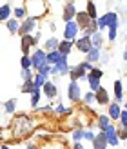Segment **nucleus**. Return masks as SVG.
Masks as SVG:
<instances>
[{"mask_svg": "<svg viewBox=\"0 0 127 149\" xmlns=\"http://www.w3.org/2000/svg\"><path fill=\"white\" fill-rule=\"evenodd\" d=\"M94 100H96V104H100V106H105V104H109V95H107V91H105L103 87L96 89V91H94Z\"/></svg>", "mask_w": 127, "mask_h": 149, "instance_id": "obj_12", "label": "nucleus"}, {"mask_svg": "<svg viewBox=\"0 0 127 149\" xmlns=\"http://www.w3.org/2000/svg\"><path fill=\"white\" fill-rule=\"evenodd\" d=\"M105 149H107V147H105Z\"/></svg>", "mask_w": 127, "mask_h": 149, "instance_id": "obj_51", "label": "nucleus"}, {"mask_svg": "<svg viewBox=\"0 0 127 149\" xmlns=\"http://www.w3.org/2000/svg\"><path fill=\"white\" fill-rule=\"evenodd\" d=\"M71 49H73V42H71V40H65V38H64V42L58 44V51H60L64 56L69 55V53H71Z\"/></svg>", "mask_w": 127, "mask_h": 149, "instance_id": "obj_18", "label": "nucleus"}, {"mask_svg": "<svg viewBox=\"0 0 127 149\" xmlns=\"http://www.w3.org/2000/svg\"><path fill=\"white\" fill-rule=\"evenodd\" d=\"M80 65H82V68H84L85 71H91V69H93V65H91V62H87V60H85V62H82Z\"/></svg>", "mask_w": 127, "mask_h": 149, "instance_id": "obj_42", "label": "nucleus"}, {"mask_svg": "<svg viewBox=\"0 0 127 149\" xmlns=\"http://www.w3.org/2000/svg\"><path fill=\"white\" fill-rule=\"evenodd\" d=\"M35 91V84L33 80H24V86H22V93H33Z\"/></svg>", "mask_w": 127, "mask_h": 149, "instance_id": "obj_28", "label": "nucleus"}, {"mask_svg": "<svg viewBox=\"0 0 127 149\" xmlns=\"http://www.w3.org/2000/svg\"><path fill=\"white\" fill-rule=\"evenodd\" d=\"M78 24L76 22H73V20H69V22H65V29H64V38L65 40H73L74 36H76V33H78Z\"/></svg>", "mask_w": 127, "mask_h": 149, "instance_id": "obj_4", "label": "nucleus"}, {"mask_svg": "<svg viewBox=\"0 0 127 149\" xmlns=\"http://www.w3.org/2000/svg\"><path fill=\"white\" fill-rule=\"evenodd\" d=\"M109 124H111V118H109V116H105V115L98 116V127H100V129H105Z\"/></svg>", "mask_w": 127, "mask_h": 149, "instance_id": "obj_30", "label": "nucleus"}, {"mask_svg": "<svg viewBox=\"0 0 127 149\" xmlns=\"http://www.w3.org/2000/svg\"><path fill=\"white\" fill-rule=\"evenodd\" d=\"M69 77H71V80H78V78L84 80L85 78V69L82 68L80 64L76 65V68H69Z\"/></svg>", "mask_w": 127, "mask_h": 149, "instance_id": "obj_15", "label": "nucleus"}, {"mask_svg": "<svg viewBox=\"0 0 127 149\" xmlns=\"http://www.w3.org/2000/svg\"><path fill=\"white\" fill-rule=\"evenodd\" d=\"M6 27L9 29V33H18L20 24H18L17 18H9V20H6Z\"/></svg>", "mask_w": 127, "mask_h": 149, "instance_id": "obj_21", "label": "nucleus"}, {"mask_svg": "<svg viewBox=\"0 0 127 149\" xmlns=\"http://www.w3.org/2000/svg\"><path fill=\"white\" fill-rule=\"evenodd\" d=\"M80 93H82V89L78 86V82L76 80H71L69 89H67V96H69V100L71 102H78L80 100Z\"/></svg>", "mask_w": 127, "mask_h": 149, "instance_id": "obj_5", "label": "nucleus"}, {"mask_svg": "<svg viewBox=\"0 0 127 149\" xmlns=\"http://www.w3.org/2000/svg\"><path fill=\"white\" fill-rule=\"evenodd\" d=\"M56 111H58V113H65V111H67V109H65L64 106H58V107H56Z\"/></svg>", "mask_w": 127, "mask_h": 149, "instance_id": "obj_45", "label": "nucleus"}, {"mask_svg": "<svg viewBox=\"0 0 127 149\" xmlns=\"http://www.w3.org/2000/svg\"><path fill=\"white\" fill-rule=\"evenodd\" d=\"M35 26H36V18L26 17L24 22H22L20 27H18V33H20V35H29L31 31H35Z\"/></svg>", "mask_w": 127, "mask_h": 149, "instance_id": "obj_3", "label": "nucleus"}, {"mask_svg": "<svg viewBox=\"0 0 127 149\" xmlns=\"http://www.w3.org/2000/svg\"><path fill=\"white\" fill-rule=\"evenodd\" d=\"M103 18H105V26L109 29H116L118 27V15L116 13H107V15H103Z\"/></svg>", "mask_w": 127, "mask_h": 149, "instance_id": "obj_16", "label": "nucleus"}, {"mask_svg": "<svg viewBox=\"0 0 127 149\" xmlns=\"http://www.w3.org/2000/svg\"><path fill=\"white\" fill-rule=\"evenodd\" d=\"M13 15H15V18H17V20H22V18L27 17V13H26L24 7H17V9H13Z\"/></svg>", "mask_w": 127, "mask_h": 149, "instance_id": "obj_31", "label": "nucleus"}, {"mask_svg": "<svg viewBox=\"0 0 127 149\" xmlns=\"http://www.w3.org/2000/svg\"><path fill=\"white\" fill-rule=\"evenodd\" d=\"M124 60L127 62V46H125V51H124Z\"/></svg>", "mask_w": 127, "mask_h": 149, "instance_id": "obj_47", "label": "nucleus"}, {"mask_svg": "<svg viewBox=\"0 0 127 149\" xmlns=\"http://www.w3.org/2000/svg\"><path fill=\"white\" fill-rule=\"evenodd\" d=\"M15 104H17L15 100H7V102H6V106H4L6 113H13V111H15Z\"/></svg>", "mask_w": 127, "mask_h": 149, "instance_id": "obj_35", "label": "nucleus"}, {"mask_svg": "<svg viewBox=\"0 0 127 149\" xmlns=\"http://www.w3.org/2000/svg\"><path fill=\"white\" fill-rule=\"evenodd\" d=\"M116 133H118V138H122V140L127 138V127H124V125L120 127V131H116Z\"/></svg>", "mask_w": 127, "mask_h": 149, "instance_id": "obj_40", "label": "nucleus"}, {"mask_svg": "<svg viewBox=\"0 0 127 149\" xmlns=\"http://www.w3.org/2000/svg\"><path fill=\"white\" fill-rule=\"evenodd\" d=\"M96 60H100V49L98 47H93L87 53V62H96Z\"/></svg>", "mask_w": 127, "mask_h": 149, "instance_id": "obj_24", "label": "nucleus"}, {"mask_svg": "<svg viewBox=\"0 0 127 149\" xmlns=\"http://www.w3.org/2000/svg\"><path fill=\"white\" fill-rule=\"evenodd\" d=\"M125 109H127V104H125Z\"/></svg>", "mask_w": 127, "mask_h": 149, "instance_id": "obj_50", "label": "nucleus"}, {"mask_svg": "<svg viewBox=\"0 0 127 149\" xmlns=\"http://www.w3.org/2000/svg\"><path fill=\"white\" fill-rule=\"evenodd\" d=\"M40 104V89H35V91L31 93V106L36 107Z\"/></svg>", "mask_w": 127, "mask_h": 149, "instance_id": "obj_29", "label": "nucleus"}, {"mask_svg": "<svg viewBox=\"0 0 127 149\" xmlns=\"http://www.w3.org/2000/svg\"><path fill=\"white\" fill-rule=\"evenodd\" d=\"M35 44H36V38H35V36H31V35H22V46H20V47H22V53L27 55V51L31 49Z\"/></svg>", "mask_w": 127, "mask_h": 149, "instance_id": "obj_10", "label": "nucleus"}, {"mask_svg": "<svg viewBox=\"0 0 127 149\" xmlns=\"http://www.w3.org/2000/svg\"><path fill=\"white\" fill-rule=\"evenodd\" d=\"M84 100H85L87 104H93V102H94V93H87V95L84 96Z\"/></svg>", "mask_w": 127, "mask_h": 149, "instance_id": "obj_41", "label": "nucleus"}, {"mask_svg": "<svg viewBox=\"0 0 127 149\" xmlns=\"http://www.w3.org/2000/svg\"><path fill=\"white\" fill-rule=\"evenodd\" d=\"M27 149H36V147H35V146H29V147H27Z\"/></svg>", "mask_w": 127, "mask_h": 149, "instance_id": "obj_48", "label": "nucleus"}, {"mask_svg": "<svg viewBox=\"0 0 127 149\" xmlns=\"http://www.w3.org/2000/svg\"><path fill=\"white\" fill-rule=\"evenodd\" d=\"M73 149H85V147H84V146H82L80 142H76V144H74V147H73Z\"/></svg>", "mask_w": 127, "mask_h": 149, "instance_id": "obj_46", "label": "nucleus"}, {"mask_svg": "<svg viewBox=\"0 0 127 149\" xmlns=\"http://www.w3.org/2000/svg\"><path fill=\"white\" fill-rule=\"evenodd\" d=\"M74 15H76V7H74L73 2H69V4L64 7V20H65V22L73 20V18H74Z\"/></svg>", "mask_w": 127, "mask_h": 149, "instance_id": "obj_17", "label": "nucleus"}, {"mask_svg": "<svg viewBox=\"0 0 127 149\" xmlns=\"http://www.w3.org/2000/svg\"><path fill=\"white\" fill-rule=\"evenodd\" d=\"M87 80H89V86H91V91H93V93L96 91V89H100V87H102V86H100V80H98V78H94V77H91V74L87 77Z\"/></svg>", "mask_w": 127, "mask_h": 149, "instance_id": "obj_27", "label": "nucleus"}, {"mask_svg": "<svg viewBox=\"0 0 127 149\" xmlns=\"http://www.w3.org/2000/svg\"><path fill=\"white\" fill-rule=\"evenodd\" d=\"M91 77H94V78H98V80H100V78L103 77V73H102L100 69H96V68H93V69H91Z\"/></svg>", "mask_w": 127, "mask_h": 149, "instance_id": "obj_39", "label": "nucleus"}, {"mask_svg": "<svg viewBox=\"0 0 127 149\" xmlns=\"http://www.w3.org/2000/svg\"><path fill=\"white\" fill-rule=\"evenodd\" d=\"M22 78L24 80H33V74H31V69H22Z\"/></svg>", "mask_w": 127, "mask_h": 149, "instance_id": "obj_38", "label": "nucleus"}, {"mask_svg": "<svg viewBox=\"0 0 127 149\" xmlns=\"http://www.w3.org/2000/svg\"><path fill=\"white\" fill-rule=\"evenodd\" d=\"M36 71H38V73H42V74H46V77H47V74L51 73V65L46 62V64H44V65H40V68L38 69H36Z\"/></svg>", "mask_w": 127, "mask_h": 149, "instance_id": "obj_34", "label": "nucleus"}, {"mask_svg": "<svg viewBox=\"0 0 127 149\" xmlns=\"http://www.w3.org/2000/svg\"><path fill=\"white\" fill-rule=\"evenodd\" d=\"M20 65H22V69H27V68H31V56L24 55V56H22V60H20Z\"/></svg>", "mask_w": 127, "mask_h": 149, "instance_id": "obj_33", "label": "nucleus"}, {"mask_svg": "<svg viewBox=\"0 0 127 149\" xmlns=\"http://www.w3.org/2000/svg\"><path fill=\"white\" fill-rule=\"evenodd\" d=\"M73 138H74V142H80V140L84 138V131H82V129H76V131L73 133Z\"/></svg>", "mask_w": 127, "mask_h": 149, "instance_id": "obj_36", "label": "nucleus"}, {"mask_svg": "<svg viewBox=\"0 0 127 149\" xmlns=\"http://www.w3.org/2000/svg\"><path fill=\"white\" fill-rule=\"evenodd\" d=\"M120 106L118 104H111L109 106V116H111V120H118L120 118Z\"/></svg>", "mask_w": 127, "mask_h": 149, "instance_id": "obj_20", "label": "nucleus"}, {"mask_svg": "<svg viewBox=\"0 0 127 149\" xmlns=\"http://www.w3.org/2000/svg\"><path fill=\"white\" fill-rule=\"evenodd\" d=\"M74 17H76V24H78V27H84V29H87L89 26H91V18H89V15L85 13V11H76V15H74Z\"/></svg>", "mask_w": 127, "mask_h": 149, "instance_id": "obj_9", "label": "nucleus"}, {"mask_svg": "<svg viewBox=\"0 0 127 149\" xmlns=\"http://www.w3.org/2000/svg\"><path fill=\"white\" fill-rule=\"evenodd\" d=\"M102 133L105 135V140H107V144H111V146H116L118 144V133H116V127L113 124H109L105 129H102Z\"/></svg>", "mask_w": 127, "mask_h": 149, "instance_id": "obj_2", "label": "nucleus"}, {"mask_svg": "<svg viewBox=\"0 0 127 149\" xmlns=\"http://www.w3.org/2000/svg\"><path fill=\"white\" fill-rule=\"evenodd\" d=\"M69 71V64H67V56H64L60 62H56L55 65H51V73L53 74H67Z\"/></svg>", "mask_w": 127, "mask_h": 149, "instance_id": "obj_6", "label": "nucleus"}, {"mask_svg": "<svg viewBox=\"0 0 127 149\" xmlns=\"http://www.w3.org/2000/svg\"><path fill=\"white\" fill-rule=\"evenodd\" d=\"M87 15H89V18L91 20H96L98 18V15H96V6H94V2H87V11H85Z\"/></svg>", "mask_w": 127, "mask_h": 149, "instance_id": "obj_25", "label": "nucleus"}, {"mask_svg": "<svg viewBox=\"0 0 127 149\" xmlns=\"http://www.w3.org/2000/svg\"><path fill=\"white\" fill-rule=\"evenodd\" d=\"M46 74H42V73H38V74H35V78H33V84H35V89H40L44 84H46Z\"/></svg>", "mask_w": 127, "mask_h": 149, "instance_id": "obj_23", "label": "nucleus"}, {"mask_svg": "<svg viewBox=\"0 0 127 149\" xmlns=\"http://www.w3.org/2000/svg\"><path fill=\"white\" fill-rule=\"evenodd\" d=\"M84 138H87V140H93V138H94V135H93L91 131H84Z\"/></svg>", "mask_w": 127, "mask_h": 149, "instance_id": "obj_44", "label": "nucleus"}, {"mask_svg": "<svg viewBox=\"0 0 127 149\" xmlns=\"http://www.w3.org/2000/svg\"><path fill=\"white\" fill-rule=\"evenodd\" d=\"M89 38H91V44H93V47H98L100 49V46H102V35H100V31H94L93 35H89Z\"/></svg>", "mask_w": 127, "mask_h": 149, "instance_id": "obj_22", "label": "nucleus"}, {"mask_svg": "<svg viewBox=\"0 0 127 149\" xmlns=\"http://www.w3.org/2000/svg\"><path fill=\"white\" fill-rule=\"evenodd\" d=\"M13 15V9L9 7V4H4L2 7H0V22H6L9 20V17Z\"/></svg>", "mask_w": 127, "mask_h": 149, "instance_id": "obj_19", "label": "nucleus"}, {"mask_svg": "<svg viewBox=\"0 0 127 149\" xmlns=\"http://www.w3.org/2000/svg\"><path fill=\"white\" fill-rule=\"evenodd\" d=\"M58 44H60V42H58V40L55 38V36H53V38H49V40L46 42V49L55 51V49H58Z\"/></svg>", "mask_w": 127, "mask_h": 149, "instance_id": "obj_32", "label": "nucleus"}, {"mask_svg": "<svg viewBox=\"0 0 127 149\" xmlns=\"http://www.w3.org/2000/svg\"><path fill=\"white\" fill-rule=\"evenodd\" d=\"M118 120L122 122L124 127H127V109L125 111H120V118H118Z\"/></svg>", "mask_w": 127, "mask_h": 149, "instance_id": "obj_37", "label": "nucleus"}, {"mask_svg": "<svg viewBox=\"0 0 127 149\" xmlns=\"http://www.w3.org/2000/svg\"><path fill=\"white\" fill-rule=\"evenodd\" d=\"M26 13L29 15L31 18H36L38 20L40 17H44V15L47 13V6L44 0H26Z\"/></svg>", "mask_w": 127, "mask_h": 149, "instance_id": "obj_1", "label": "nucleus"}, {"mask_svg": "<svg viewBox=\"0 0 127 149\" xmlns=\"http://www.w3.org/2000/svg\"><path fill=\"white\" fill-rule=\"evenodd\" d=\"M62 58H64V55H62L58 49H55V51H49V53L46 55V62H47L49 65H55L56 62H60Z\"/></svg>", "mask_w": 127, "mask_h": 149, "instance_id": "obj_14", "label": "nucleus"}, {"mask_svg": "<svg viewBox=\"0 0 127 149\" xmlns=\"http://www.w3.org/2000/svg\"><path fill=\"white\" fill-rule=\"evenodd\" d=\"M0 149H9V147H7V146H2V147H0Z\"/></svg>", "mask_w": 127, "mask_h": 149, "instance_id": "obj_49", "label": "nucleus"}, {"mask_svg": "<svg viewBox=\"0 0 127 149\" xmlns=\"http://www.w3.org/2000/svg\"><path fill=\"white\" fill-rule=\"evenodd\" d=\"M42 87H44V93H46V96H47L49 100H53L55 96L58 95V89H56V86L53 84V82H47L46 80V84H44Z\"/></svg>", "mask_w": 127, "mask_h": 149, "instance_id": "obj_13", "label": "nucleus"}, {"mask_svg": "<svg viewBox=\"0 0 127 149\" xmlns=\"http://www.w3.org/2000/svg\"><path fill=\"white\" fill-rule=\"evenodd\" d=\"M115 38H116V29H109V40L113 42Z\"/></svg>", "mask_w": 127, "mask_h": 149, "instance_id": "obj_43", "label": "nucleus"}, {"mask_svg": "<svg viewBox=\"0 0 127 149\" xmlns=\"http://www.w3.org/2000/svg\"><path fill=\"white\" fill-rule=\"evenodd\" d=\"M44 64H46V53H44L42 49H36L33 53V56H31V68L38 69L40 65H44Z\"/></svg>", "mask_w": 127, "mask_h": 149, "instance_id": "obj_7", "label": "nucleus"}, {"mask_svg": "<svg viewBox=\"0 0 127 149\" xmlns=\"http://www.w3.org/2000/svg\"><path fill=\"white\" fill-rule=\"evenodd\" d=\"M115 96H116V100H118V102L124 98V93H122V82H120V80H116V82H115Z\"/></svg>", "mask_w": 127, "mask_h": 149, "instance_id": "obj_26", "label": "nucleus"}, {"mask_svg": "<svg viewBox=\"0 0 127 149\" xmlns=\"http://www.w3.org/2000/svg\"><path fill=\"white\" fill-rule=\"evenodd\" d=\"M76 49L80 51V53H89V51L93 49V44H91V38L89 36H84V38H80V40H76Z\"/></svg>", "mask_w": 127, "mask_h": 149, "instance_id": "obj_8", "label": "nucleus"}, {"mask_svg": "<svg viewBox=\"0 0 127 149\" xmlns=\"http://www.w3.org/2000/svg\"><path fill=\"white\" fill-rule=\"evenodd\" d=\"M93 142V149H105L109 144H107V140H105V135L103 133H96L94 138L91 140Z\"/></svg>", "mask_w": 127, "mask_h": 149, "instance_id": "obj_11", "label": "nucleus"}]
</instances>
